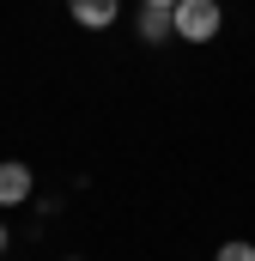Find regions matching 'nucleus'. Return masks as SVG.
<instances>
[{
	"mask_svg": "<svg viewBox=\"0 0 255 261\" xmlns=\"http://www.w3.org/2000/svg\"><path fill=\"white\" fill-rule=\"evenodd\" d=\"M146 6H170V12H176V6H183V0H146Z\"/></svg>",
	"mask_w": 255,
	"mask_h": 261,
	"instance_id": "423d86ee",
	"label": "nucleus"
},
{
	"mask_svg": "<svg viewBox=\"0 0 255 261\" xmlns=\"http://www.w3.org/2000/svg\"><path fill=\"white\" fill-rule=\"evenodd\" d=\"M170 31H176V12H170V6H146V12H140V37H146V43H164Z\"/></svg>",
	"mask_w": 255,
	"mask_h": 261,
	"instance_id": "20e7f679",
	"label": "nucleus"
},
{
	"mask_svg": "<svg viewBox=\"0 0 255 261\" xmlns=\"http://www.w3.org/2000/svg\"><path fill=\"white\" fill-rule=\"evenodd\" d=\"M31 200V170L24 164H0V206H24Z\"/></svg>",
	"mask_w": 255,
	"mask_h": 261,
	"instance_id": "7ed1b4c3",
	"label": "nucleus"
},
{
	"mask_svg": "<svg viewBox=\"0 0 255 261\" xmlns=\"http://www.w3.org/2000/svg\"><path fill=\"white\" fill-rule=\"evenodd\" d=\"M213 261H255V249H249V243H225Z\"/></svg>",
	"mask_w": 255,
	"mask_h": 261,
	"instance_id": "39448f33",
	"label": "nucleus"
},
{
	"mask_svg": "<svg viewBox=\"0 0 255 261\" xmlns=\"http://www.w3.org/2000/svg\"><path fill=\"white\" fill-rule=\"evenodd\" d=\"M176 37L183 43H213L219 37V0H183L176 6Z\"/></svg>",
	"mask_w": 255,
	"mask_h": 261,
	"instance_id": "f257e3e1",
	"label": "nucleus"
},
{
	"mask_svg": "<svg viewBox=\"0 0 255 261\" xmlns=\"http://www.w3.org/2000/svg\"><path fill=\"white\" fill-rule=\"evenodd\" d=\"M0 249H6V225H0Z\"/></svg>",
	"mask_w": 255,
	"mask_h": 261,
	"instance_id": "0eeeda50",
	"label": "nucleus"
},
{
	"mask_svg": "<svg viewBox=\"0 0 255 261\" xmlns=\"http://www.w3.org/2000/svg\"><path fill=\"white\" fill-rule=\"evenodd\" d=\"M116 6H122V0H67V12H73L85 31H104V24H116Z\"/></svg>",
	"mask_w": 255,
	"mask_h": 261,
	"instance_id": "f03ea898",
	"label": "nucleus"
}]
</instances>
